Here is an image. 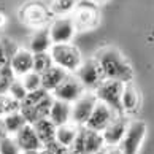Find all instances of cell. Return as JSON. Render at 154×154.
Returning <instances> with one entry per match:
<instances>
[{
	"label": "cell",
	"mask_w": 154,
	"mask_h": 154,
	"mask_svg": "<svg viewBox=\"0 0 154 154\" xmlns=\"http://www.w3.org/2000/svg\"><path fill=\"white\" fill-rule=\"evenodd\" d=\"M48 30L53 45H67L72 43L76 33V27L73 24L72 16H59V18H54L51 21Z\"/></svg>",
	"instance_id": "8"
},
{
	"label": "cell",
	"mask_w": 154,
	"mask_h": 154,
	"mask_svg": "<svg viewBox=\"0 0 154 154\" xmlns=\"http://www.w3.org/2000/svg\"><path fill=\"white\" fill-rule=\"evenodd\" d=\"M103 79H115L121 83H132L134 79V68L129 64V60L122 56V53L115 46L100 48L94 54Z\"/></svg>",
	"instance_id": "1"
},
{
	"label": "cell",
	"mask_w": 154,
	"mask_h": 154,
	"mask_svg": "<svg viewBox=\"0 0 154 154\" xmlns=\"http://www.w3.org/2000/svg\"><path fill=\"white\" fill-rule=\"evenodd\" d=\"M129 125V119L124 115H116L115 119L106 125V129L102 132L103 137V143L106 146H119L121 141L125 135V130H127Z\"/></svg>",
	"instance_id": "12"
},
{
	"label": "cell",
	"mask_w": 154,
	"mask_h": 154,
	"mask_svg": "<svg viewBox=\"0 0 154 154\" xmlns=\"http://www.w3.org/2000/svg\"><path fill=\"white\" fill-rule=\"evenodd\" d=\"M8 95L13 97L16 102H19V103L26 99L27 91H26L24 86H22V83H21L19 78H16L14 81H13V84H11V88H10V91H8Z\"/></svg>",
	"instance_id": "30"
},
{
	"label": "cell",
	"mask_w": 154,
	"mask_h": 154,
	"mask_svg": "<svg viewBox=\"0 0 154 154\" xmlns=\"http://www.w3.org/2000/svg\"><path fill=\"white\" fill-rule=\"evenodd\" d=\"M73 24L76 27V32H88L94 30L100 24V10L97 5L88 2V0H79L76 8L70 14Z\"/></svg>",
	"instance_id": "3"
},
{
	"label": "cell",
	"mask_w": 154,
	"mask_h": 154,
	"mask_svg": "<svg viewBox=\"0 0 154 154\" xmlns=\"http://www.w3.org/2000/svg\"><path fill=\"white\" fill-rule=\"evenodd\" d=\"M79 132V125L73 124V122H68V124H64V125H59L56 127V137H54V141L64 148H68L73 145L76 135Z\"/></svg>",
	"instance_id": "21"
},
{
	"label": "cell",
	"mask_w": 154,
	"mask_h": 154,
	"mask_svg": "<svg viewBox=\"0 0 154 154\" xmlns=\"http://www.w3.org/2000/svg\"><path fill=\"white\" fill-rule=\"evenodd\" d=\"M8 134H7V129H5V124H3V119L0 118V141L3 138H7Z\"/></svg>",
	"instance_id": "34"
},
{
	"label": "cell",
	"mask_w": 154,
	"mask_h": 154,
	"mask_svg": "<svg viewBox=\"0 0 154 154\" xmlns=\"http://www.w3.org/2000/svg\"><path fill=\"white\" fill-rule=\"evenodd\" d=\"M97 154H122V151H121L119 146H106L105 145Z\"/></svg>",
	"instance_id": "33"
},
{
	"label": "cell",
	"mask_w": 154,
	"mask_h": 154,
	"mask_svg": "<svg viewBox=\"0 0 154 154\" xmlns=\"http://www.w3.org/2000/svg\"><path fill=\"white\" fill-rule=\"evenodd\" d=\"M78 3H79V0H51L49 11L56 18H59V16H70Z\"/></svg>",
	"instance_id": "23"
},
{
	"label": "cell",
	"mask_w": 154,
	"mask_h": 154,
	"mask_svg": "<svg viewBox=\"0 0 154 154\" xmlns=\"http://www.w3.org/2000/svg\"><path fill=\"white\" fill-rule=\"evenodd\" d=\"M67 75H68V73L65 70H62V68L53 65L49 70H46L45 73L40 75V76H42V89H45L46 92L51 94L67 78Z\"/></svg>",
	"instance_id": "20"
},
{
	"label": "cell",
	"mask_w": 154,
	"mask_h": 154,
	"mask_svg": "<svg viewBox=\"0 0 154 154\" xmlns=\"http://www.w3.org/2000/svg\"><path fill=\"white\" fill-rule=\"evenodd\" d=\"M14 79H16V76H14V73L11 72L10 65L5 67V68H0V95L8 94V91H10Z\"/></svg>",
	"instance_id": "28"
},
{
	"label": "cell",
	"mask_w": 154,
	"mask_h": 154,
	"mask_svg": "<svg viewBox=\"0 0 154 154\" xmlns=\"http://www.w3.org/2000/svg\"><path fill=\"white\" fill-rule=\"evenodd\" d=\"M0 154H22V151L19 149V146L13 137L8 135L7 138L0 141Z\"/></svg>",
	"instance_id": "31"
},
{
	"label": "cell",
	"mask_w": 154,
	"mask_h": 154,
	"mask_svg": "<svg viewBox=\"0 0 154 154\" xmlns=\"http://www.w3.org/2000/svg\"><path fill=\"white\" fill-rule=\"evenodd\" d=\"M22 154H40V151H26V152H22Z\"/></svg>",
	"instance_id": "37"
},
{
	"label": "cell",
	"mask_w": 154,
	"mask_h": 154,
	"mask_svg": "<svg viewBox=\"0 0 154 154\" xmlns=\"http://www.w3.org/2000/svg\"><path fill=\"white\" fill-rule=\"evenodd\" d=\"M10 53L7 49V45H5L3 38H0V68H5L10 65Z\"/></svg>",
	"instance_id": "32"
},
{
	"label": "cell",
	"mask_w": 154,
	"mask_h": 154,
	"mask_svg": "<svg viewBox=\"0 0 154 154\" xmlns=\"http://www.w3.org/2000/svg\"><path fill=\"white\" fill-rule=\"evenodd\" d=\"M49 56L53 59V64L56 67L62 68V70H65L67 73H75L83 62L79 49L76 46H73L72 43L53 45L49 49Z\"/></svg>",
	"instance_id": "2"
},
{
	"label": "cell",
	"mask_w": 154,
	"mask_h": 154,
	"mask_svg": "<svg viewBox=\"0 0 154 154\" xmlns=\"http://www.w3.org/2000/svg\"><path fill=\"white\" fill-rule=\"evenodd\" d=\"M53 59H51L49 53H40V54H33V72L42 75L46 70H49L53 67Z\"/></svg>",
	"instance_id": "25"
},
{
	"label": "cell",
	"mask_w": 154,
	"mask_h": 154,
	"mask_svg": "<svg viewBox=\"0 0 154 154\" xmlns=\"http://www.w3.org/2000/svg\"><path fill=\"white\" fill-rule=\"evenodd\" d=\"M21 83H22V86L26 88L27 92H33V91H38V89H42V76L38 75V73L35 72H29L27 75L24 76H21Z\"/></svg>",
	"instance_id": "27"
},
{
	"label": "cell",
	"mask_w": 154,
	"mask_h": 154,
	"mask_svg": "<svg viewBox=\"0 0 154 154\" xmlns=\"http://www.w3.org/2000/svg\"><path fill=\"white\" fill-rule=\"evenodd\" d=\"M53 95H48L45 100H42L38 105L35 106H21L19 111L21 115L24 116L26 122L27 124H35L40 119H46L49 116V110H51V105H53Z\"/></svg>",
	"instance_id": "16"
},
{
	"label": "cell",
	"mask_w": 154,
	"mask_h": 154,
	"mask_svg": "<svg viewBox=\"0 0 154 154\" xmlns=\"http://www.w3.org/2000/svg\"><path fill=\"white\" fill-rule=\"evenodd\" d=\"M73 75L79 79V83L83 84L86 91H95V88L103 81L102 70H100V67L94 57L83 60L81 65L78 67V70Z\"/></svg>",
	"instance_id": "10"
},
{
	"label": "cell",
	"mask_w": 154,
	"mask_h": 154,
	"mask_svg": "<svg viewBox=\"0 0 154 154\" xmlns=\"http://www.w3.org/2000/svg\"><path fill=\"white\" fill-rule=\"evenodd\" d=\"M48 119L56 127L72 122V105L67 103V102H60V100L54 99L53 105H51V110H49Z\"/></svg>",
	"instance_id": "19"
},
{
	"label": "cell",
	"mask_w": 154,
	"mask_h": 154,
	"mask_svg": "<svg viewBox=\"0 0 154 154\" xmlns=\"http://www.w3.org/2000/svg\"><path fill=\"white\" fill-rule=\"evenodd\" d=\"M13 138H14L16 143H18L19 149L22 152H26V151H40L43 148L42 141H40V138L37 137L35 130H33V127L30 124H26Z\"/></svg>",
	"instance_id": "15"
},
{
	"label": "cell",
	"mask_w": 154,
	"mask_h": 154,
	"mask_svg": "<svg viewBox=\"0 0 154 154\" xmlns=\"http://www.w3.org/2000/svg\"><path fill=\"white\" fill-rule=\"evenodd\" d=\"M124 83L115 81V79H103L99 86L95 88L94 94L97 100L110 106L116 115H122L121 110V95H122Z\"/></svg>",
	"instance_id": "5"
},
{
	"label": "cell",
	"mask_w": 154,
	"mask_h": 154,
	"mask_svg": "<svg viewBox=\"0 0 154 154\" xmlns=\"http://www.w3.org/2000/svg\"><path fill=\"white\" fill-rule=\"evenodd\" d=\"M7 22H8V18H7V14L0 11V29H3V27L7 26Z\"/></svg>",
	"instance_id": "35"
},
{
	"label": "cell",
	"mask_w": 154,
	"mask_h": 154,
	"mask_svg": "<svg viewBox=\"0 0 154 154\" xmlns=\"http://www.w3.org/2000/svg\"><path fill=\"white\" fill-rule=\"evenodd\" d=\"M10 68L16 78H21L33 70V54L27 48H19L10 59Z\"/></svg>",
	"instance_id": "14"
},
{
	"label": "cell",
	"mask_w": 154,
	"mask_h": 154,
	"mask_svg": "<svg viewBox=\"0 0 154 154\" xmlns=\"http://www.w3.org/2000/svg\"><path fill=\"white\" fill-rule=\"evenodd\" d=\"M3 119V124H5V129H7V134L10 137H14L16 134L19 132V130L24 127V125L27 124L24 116L21 115V111H14V113H10V115H7Z\"/></svg>",
	"instance_id": "24"
},
{
	"label": "cell",
	"mask_w": 154,
	"mask_h": 154,
	"mask_svg": "<svg viewBox=\"0 0 154 154\" xmlns=\"http://www.w3.org/2000/svg\"><path fill=\"white\" fill-rule=\"evenodd\" d=\"M21 103L16 102L13 97H10L8 94H2L0 95V118H5L10 113L19 111Z\"/></svg>",
	"instance_id": "26"
},
{
	"label": "cell",
	"mask_w": 154,
	"mask_h": 154,
	"mask_svg": "<svg viewBox=\"0 0 154 154\" xmlns=\"http://www.w3.org/2000/svg\"><path fill=\"white\" fill-rule=\"evenodd\" d=\"M84 92H86V89H84V86L81 83H79V79L73 75V73H68L67 78L51 92V95H53V99H56V100L67 102V103L72 105L73 102H76Z\"/></svg>",
	"instance_id": "9"
},
{
	"label": "cell",
	"mask_w": 154,
	"mask_h": 154,
	"mask_svg": "<svg viewBox=\"0 0 154 154\" xmlns=\"http://www.w3.org/2000/svg\"><path fill=\"white\" fill-rule=\"evenodd\" d=\"M145 137H146V122L145 121H141V119L129 121L125 135L121 141V145H119L122 154H138L140 148L145 141Z\"/></svg>",
	"instance_id": "7"
},
{
	"label": "cell",
	"mask_w": 154,
	"mask_h": 154,
	"mask_svg": "<svg viewBox=\"0 0 154 154\" xmlns=\"http://www.w3.org/2000/svg\"><path fill=\"white\" fill-rule=\"evenodd\" d=\"M51 46H53V42H51L48 27H42V29H35V32L30 35L27 49L32 54H40V53H49Z\"/></svg>",
	"instance_id": "18"
},
{
	"label": "cell",
	"mask_w": 154,
	"mask_h": 154,
	"mask_svg": "<svg viewBox=\"0 0 154 154\" xmlns=\"http://www.w3.org/2000/svg\"><path fill=\"white\" fill-rule=\"evenodd\" d=\"M19 18L26 26L33 29L48 27L53 21V14L49 11V7H45L40 2H26L19 8Z\"/></svg>",
	"instance_id": "4"
},
{
	"label": "cell",
	"mask_w": 154,
	"mask_h": 154,
	"mask_svg": "<svg viewBox=\"0 0 154 154\" xmlns=\"http://www.w3.org/2000/svg\"><path fill=\"white\" fill-rule=\"evenodd\" d=\"M48 95H51V94L46 92L45 89H38V91H33V92H27L26 99L21 102V106H35L42 100L46 99Z\"/></svg>",
	"instance_id": "29"
},
{
	"label": "cell",
	"mask_w": 154,
	"mask_h": 154,
	"mask_svg": "<svg viewBox=\"0 0 154 154\" xmlns=\"http://www.w3.org/2000/svg\"><path fill=\"white\" fill-rule=\"evenodd\" d=\"M88 2H91V3H94V5H97V7H99V5H105V3H108L110 0H88Z\"/></svg>",
	"instance_id": "36"
},
{
	"label": "cell",
	"mask_w": 154,
	"mask_h": 154,
	"mask_svg": "<svg viewBox=\"0 0 154 154\" xmlns=\"http://www.w3.org/2000/svg\"><path fill=\"white\" fill-rule=\"evenodd\" d=\"M33 130H35L37 137L40 138L43 146H46L49 143L54 141V137H56V125L49 121V119H40L35 124H32Z\"/></svg>",
	"instance_id": "22"
},
{
	"label": "cell",
	"mask_w": 154,
	"mask_h": 154,
	"mask_svg": "<svg viewBox=\"0 0 154 154\" xmlns=\"http://www.w3.org/2000/svg\"><path fill=\"white\" fill-rule=\"evenodd\" d=\"M115 116H116V113L113 111L110 106H106L105 103H102V102H97L94 111L91 113V116L88 119V122L84 124V127L102 134L106 129V125L115 119Z\"/></svg>",
	"instance_id": "13"
},
{
	"label": "cell",
	"mask_w": 154,
	"mask_h": 154,
	"mask_svg": "<svg viewBox=\"0 0 154 154\" xmlns=\"http://www.w3.org/2000/svg\"><path fill=\"white\" fill-rule=\"evenodd\" d=\"M140 108V94L134 83H125L121 95V110L124 116L135 115Z\"/></svg>",
	"instance_id": "17"
},
{
	"label": "cell",
	"mask_w": 154,
	"mask_h": 154,
	"mask_svg": "<svg viewBox=\"0 0 154 154\" xmlns=\"http://www.w3.org/2000/svg\"><path fill=\"white\" fill-rule=\"evenodd\" d=\"M97 102L99 100H97L94 91H86L76 102L72 103V122L79 125V127H84L91 113L94 111Z\"/></svg>",
	"instance_id": "11"
},
{
	"label": "cell",
	"mask_w": 154,
	"mask_h": 154,
	"mask_svg": "<svg viewBox=\"0 0 154 154\" xmlns=\"http://www.w3.org/2000/svg\"><path fill=\"white\" fill-rule=\"evenodd\" d=\"M105 146L103 137L100 132L89 130L86 127H79V132L76 135L73 145L70 146L72 154H97Z\"/></svg>",
	"instance_id": "6"
}]
</instances>
